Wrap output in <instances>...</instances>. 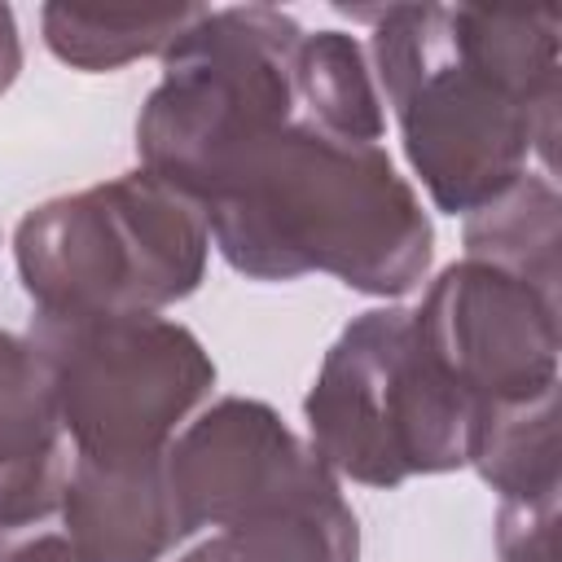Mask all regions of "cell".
I'll list each match as a JSON object with an SVG mask.
<instances>
[{
	"label": "cell",
	"instance_id": "cell-6",
	"mask_svg": "<svg viewBox=\"0 0 562 562\" xmlns=\"http://www.w3.org/2000/svg\"><path fill=\"white\" fill-rule=\"evenodd\" d=\"M299 44L303 31L281 9H202L162 53V79L136 119L145 171L193 198L237 145L290 123Z\"/></svg>",
	"mask_w": 562,
	"mask_h": 562
},
{
	"label": "cell",
	"instance_id": "cell-10",
	"mask_svg": "<svg viewBox=\"0 0 562 562\" xmlns=\"http://www.w3.org/2000/svg\"><path fill=\"white\" fill-rule=\"evenodd\" d=\"M61 518L88 562H162L189 531L167 492L162 457L132 465L70 461Z\"/></svg>",
	"mask_w": 562,
	"mask_h": 562
},
{
	"label": "cell",
	"instance_id": "cell-1",
	"mask_svg": "<svg viewBox=\"0 0 562 562\" xmlns=\"http://www.w3.org/2000/svg\"><path fill=\"white\" fill-rule=\"evenodd\" d=\"M220 255L255 281L329 272L404 294L430 268V220L382 145L307 119L237 145L193 193Z\"/></svg>",
	"mask_w": 562,
	"mask_h": 562
},
{
	"label": "cell",
	"instance_id": "cell-5",
	"mask_svg": "<svg viewBox=\"0 0 562 562\" xmlns=\"http://www.w3.org/2000/svg\"><path fill=\"white\" fill-rule=\"evenodd\" d=\"M26 338L48 364L61 430L83 461L162 457L215 386L202 342L158 312H35Z\"/></svg>",
	"mask_w": 562,
	"mask_h": 562
},
{
	"label": "cell",
	"instance_id": "cell-15",
	"mask_svg": "<svg viewBox=\"0 0 562 562\" xmlns=\"http://www.w3.org/2000/svg\"><path fill=\"white\" fill-rule=\"evenodd\" d=\"M180 562H220V549H215V540H202L193 553H184Z\"/></svg>",
	"mask_w": 562,
	"mask_h": 562
},
{
	"label": "cell",
	"instance_id": "cell-13",
	"mask_svg": "<svg viewBox=\"0 0 562 562\" xmlns=\"http://www.w3.org/2000/svg\"><path fill=\"white\" fill-rule=\"evenodd\" d=\"M0 562H88L61 531H0Z\"/></svg>",
	"mask_w": 562,
	"mask_h": 562
},
{
	"label": "cell",
	"instance_id": "cell-12",
	"mask_svg": "<svg viewBox=\"0 0 562 562\" xmlns=\"http://www.w3.org/2000/svg\"><path fill=\"white\" fill-rule=\"evenodd\" d=\"M294 88H299V110L316 119L321 127L356 140H382L386 119H382V97L369 75L364 48L342 35V31H316L303 35L299 61H294Z\"/></svg>",
	"mask_w": 562,
	"mask_h": 562
},
{
	"label": "cell",
	"instance_id": "cell-3",
	"mask_svg": "<svg viewBox=\"0 0 562 562\" xmlns=\"http://www.w3.org/2000/svg\"><path fill=\"white\" fill-rule=\"evenodd\" d=\"M303 413L312 452L369 487L465 465L487 417L435 364L404 307L364 312L338 334Z\"/></svg>",
	"mask_w": 562,
	"mask_h": 562
},
{
	"label": "cell",
	"instance_id": "cell-11",
	"mask_svg": "<svg viewBox=\"0 0 562 562\" xmlns=\"http://www.w3.org/2000/svg\"><path fill=\"white\" fill-rule=\"evenodd\" d=\"M202 9H83L48 4L44 40L79 70H119L136 57L167 53Z\"/></svg>",
	"mask_w": 562,
	"mask_h": 562
},
{
	"label": "cell",
	"instance_id": "cell-2",
	"mask_svg": "<svg viewBox=\"0 0 562 562\" xmlns=\"http://www.w3.org/2000/svg\"><path fill=\"white\" fill-rule=\"evenodd\" d=\"M373 61L404 154L439 211L474 215L553 145V13L373 9Z\"/></svg>",
	"mask_w": 562,
	"mask_h": 562
},
{
	"label": "cell",
	"instance_id": "cell-8",
	"mask_svg": "<svg viewBox=\"0 0 562 562\" xmlns=\"http://www.w3.org/2000/svg\"><path fill=\"white\" fill-rule=\"evenodd\" d=\"M329 470L259 400H220L167 443L162 474L184 531L233 527Z\"/></svg>",
	"mask_w": 562,
	"mask_h": 562
},
{
	"label": "cell",
	"instance_id": "cell-9",
	"mask_svg": "<svg viewBox=\"0 0 562 562\" xmlns=\"http://www.w3.org/2000/svg\"><path fill=\"white\" fill-rule=\"evenodd\" d=\"M70 479L66 430L44 356L0 329V531H35L61 514Z\"/></svg>",
	"mask_w": 562,
	"mask_h": 562
},
{
	"label": "cell",
	"instance_id": "cell-14",
	"mask_svg": "<svg viewBox=\"0 0 562 562\" xmlns=\"http://www.w3.org/2000/svg\"><path fill=\"white\" fill-rule=\"evenodd\" d=\"M22 70V44H18V22H13V9L0 4V92L18 79Z\"/></svg>",
	"mask_w": 562,
	"mask_h": 562
},
{
	"label": "cell",
	"instance_id": "cell-7",
	"mask_svg": "<svg viewBox=\"0 0 562 562\" xmlns=\"http://www.w3.org/2000/svg\"><path fill=\"white\" fill-rule=\"evenodd\" d=\"M435 364L483 404V413L549 395L558 329L553 294L487 259L452 263L413 312Z\"/></svg>",
	"mask_w": 562,
	"mask_h": 562
},
{
	"label": "cell",
	"instance_id": "cell-4",
	"mask_svg": "<svg viewBox=\"0 0 562 562\" xmlns=\"http://www.w3.org/2000/svg\"><path fill=\"white\" fill-rule=\"evenodd\" d=\"M206 211L154 171L53 198L13 237L35 312H158L206 272Z\"/></svg>",
	"mask_w": 562,
	"mask_h": 562
}]
</instances>
